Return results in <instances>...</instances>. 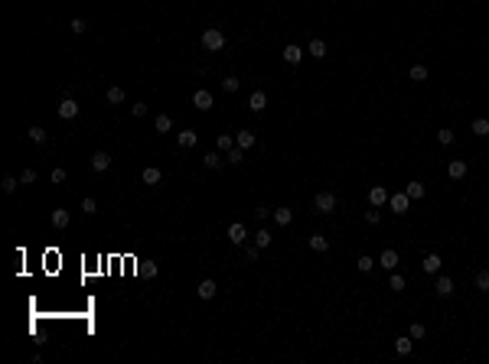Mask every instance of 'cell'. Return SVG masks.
<instances>
[{
	"instance_id": "cell-24",
	"label": "cell",
	"mask_w": 489,
	"mask_h": 364,
	"mask_svg": "<svg viewBox=\"0 0 489 364\" xmlns=\"http://www.w3.org/2000/svg\"><path fill=\"white\" fill-rule=\"evenodd\" d=\"M274 221H277V225H290V221H293V212H290V208H274Z\"/></svg>"
},
{
	"instance_id": "cell-27",
	"label": "cell",
	"mask_w": 489,
	"mask_h": 364,
	"mask_svg": "<svg viewBox=\"0 0 489 364\" xmlns=\"http://www.w3.org/2000/svg\"><path fill=\"white\" fill-rule=\"evenodd\" d=\"M473 283H476V289H479V293H489V270H479Z\"/></svg>"
},
{
	"instance_id": "cell-30",
	"label": "cell",
	"mask_w": 489,
	"mask_h": 364,
	"mask_svg": "<svg viewBox=\"0 0 489 364\" xmlns=\"http://www.w3.org/2000/svg\"><path fill=\"white\" fill-rule=\"evenodd\" d=\"M437 143H440V147H450V143H453V130H450V127L437 130Z\"/></svg>"
},
{
	"instance_id": "cell-18",
	"label": "cell",
	"mask_w": 489,
	"mask_h": 364,
	"mask_svg": "<svg viewBox=\"0 0 489 364\" xmlns=\"http://www.w3.org/2000/svg\"><path fill=\"white\" fill-rule=\"evenodd\" d=\"M447 176H450V179H463V176H467V163H463V160H453L450 166H447Z\"/></svg>"
},
{
	"instance_id": "cell-33",
	"label": "cell",
	"mask_w": 489,
	"mask_h": 364,
	"mask_svg": "<svg viewBox=\"0 0 489 364\" xmlns=\"http://www.w3.org/2000/svg\"><path fill=\"white\" fill-rule=\"evenodd\" d=\"M388 289H391V293H401V289H404V277H401V273H391Z\"/></svg>"
},
{
	"instance_id": "cell-3",
	"label": "cell",
	"mask_w": 489,
	"mask_h": 364,
	"mask_svg": "<svg viewBox=\"0 0 489 364\" xmlns=\"http://www.w3.org/2000/svg\"><path fill=\"white\" fill-rule=\"evenodd\" d=\"M59 117H62V120L78 117V104H75V98H62V101H59Z\"/></svg>"
},
{
	"instance_id": "cell-12",
	"label": "cell",
	"mask_w": 489,
	"mask_h": 364,
	"mask_svg": "<svg viewBox=\"0 0 489 364\" xmlns=\"http://www.w3.org/2000/svg\"><path fill=\"white\" fill-rule=\"evenodd\" d=\"M141 179L147 182V185H160V182H163V172L157 169V166H147V169L141 172Z\"/></svg>"
},
{
	"instance_id": "cell-36",
	"label": "cell",
	"mask_w": 489,
	"mask_h": 364,
	"mask_svg": "<svg viewBox=\"0 0 489 364\" xmlns=\"http://www.w3.org/2000/svg\"><path fill=\"white\" fill-rule=\"evenodd\" d=\"M216 143H218V150H232V147H235V137H228V133H218Z\"/></svg>"
},
{
	"instance_id": "cell-48",
	"label": "cell",
	"mask_w": 489,
	"mask_h": 364,
	"mask_svg": "<svg viewBox=\"0 0 489 364\" xmlns=\"http://www.w3.org/2000/svg\"><path fill=\"white\" fill-rule=\"evenodd\" d=\"M72 33H85V20H72Z\"/></svg>"
},
{
	"instance_id": "cell-13",
	"label": "cell",
	"mask_w": 489,
	"mask_h": 364,
	"mask_svg": "<svg viewBox=\"0 0 489 364\" xmlns=\"http://www.w3.org/2000/svg\"><path fill=\"white\" fill-rule=\"evenodd\" d=\"M300 59H304V49H300V46H284V62H290V65H297V62H300Z\"/></svg>"
},
{
	"instance_id": "cell-10",
	"label": "cell",
	"mask_w": 489,
	"mask_h": 364,
	"mask_svg": "<svg viewBox=\"0 0 489 364\" xmlns=\"http://www.w3.org/2000/svg\"><path fill=\"white\" fill-rule=\"evenodd\" d=\"M108 166H111V156H108L105 150H98L95 156H91V169H95V172H105Z\"/></svg>"
},
{
	"instance_id": "cell-34",
	"label": "cell",
	"mask_w": 489,
	"mask_h": 364,
	"mask_svg": "<svg viewBox=\"0 0 489 364\" xmlns=\"http://www.w3.org/2000/svg\"><path fill=\"white\" fill-rule=\"evenodd\" d=\"M202 163H206V169H218V166H222V156H218V153H206Z\"/></svg>"
},
{
	"instance_id": "cell-15",
	"label": "cell",
	"mask_w": 489,
	"mask_h": 364,
	"mask_svg": "<svg viewBox=\"0 0 489 364\" xmlns=\"http://www.w3.org/2000/svg\"><path fill=\"white\" fill-rule=\"evenodd\" d=\"M176 140H180V147H183V150H193L196 140H199V133H196V130H180V137H176Z\"/></svg>"
},
{
	"instance_id": "cell-40",
	"label": "cell",
	"mask_w": 489,
	"mask_h": 364,
	"mask_svg": "<svg viewBox=\"0 0 489 364\" xmlns=\"http://www.w3.org/2000/svg\"><path fill=\"white\" fill-rule=\"evenodd\" d=\"M82 212H85V215H95V212H98V202H95V199H82Z\"/></svg>"
},
{
	"instance_id": "cell-43",
	"label": "cell",
	"mask_w": 489,
	"mask_h": 364,
	"mask_svg": "<svg viewBox=\"0 0 489 364\" xmlns=\"http://www.w3.org/2000/svg\"><path fill=\"white\" fill-rule=\"evenodd\" d=\"M424 335H427V329H424L421 322H414L411 325V338H424Z\"/></svg>"
},
{
	"instance_id": "cell-41",
	"label": "cell",
	"mask_w": 489,
	"mask_h": 364,
	"mask_svg": "<svg viewBox=\"0 0 489 364\" xmlns=\"http://www.w3.org/2000/svg\"><path fill=\"white\" fill-rule=\"evenodd\" d=\"M372 267H375V260H372V257H359V270H362V273H369Z\"/></svg>"
},
{
	"instance_id": "cell-28",
	"label": "cell",
	"mask_w": 489,
	"mask_h": 364,
	"mask_svg": "<svg viewBox=\"0 0 489 364\" xmlns=\"http://www.w3.org/2000/svg\"><path fill=\"white\" fill-rule=\"evenodd\" d=\"M411 82H427V65H411Z\"/></svg>"
},
{
	"instance_id": "cell-26",
	"label": "cell",
	"mask_w": 489,
	"mask_h": 364,
	"mask_svg": "<svg viewBox=\"0 0 489 364\" xmlns=\"http://www.w3.org/2000/svg\"><path fill=\"white\" fill-rule=\"evenodd\" d=\"M473 133H476V137H489V120L486 117H476V120H473Z\"/></svg>"
},
{
	"instance_id": "cell-19",
	"label": "cell",
	"mask_w": 489,
	"mask_h": 364,
	"mask_svg": "<svg viewBox=\"0 0 489 364\" xmlns=\"http://www.w3.org/2000/svg\"><path fill=\"white\" fill-rule=\"evenodd\" d=\"M153 130H157V133H170V130H173V120H170V114H157V120H153Z\"/></svg>"
},
{
	"instance_id": "cell-35",
	"label": "cell",
	"mask_w": 489,
	"mask_h": 364,
	"mask_svg": "<svg viewBox=\"0 0 489 364\" xmlns=\"http://www.w3.org/2000/svg\"><path fill=\"white\" fill-rule=\"evenodd\" d=\"M30 140H33V143H39V147H43V143H46V130L39 127V124H36V127H30Z\"/></svg>"
},
{
	"instance_id": "cell-8",
	"label": "cell",
	"mask_w": 489,
	"mask_h": 364,
	"mask_svg": "<svg viewBox=\"0 0 489 364\" xmlns=\"http://www.w3.org/2000/svg\"><path fill=\"white\" fill-rule=\"evenodd\" d=\"M434 289H437V296H453V289H456V283H453V280H450V277H437Z\"/></svg>"
},
{
	"instance_id": "cell-31",
	"label": "cell",
	"mask_w": 489,
	"mask_h": 364,
	"mask_svg": "<svg viewBox=\"0 0 489 364\" xmlns=\"http://www.w3.org/2000/svg\"><path fill=\"white\" fill-rule=\"evenodd\" d=\"M238 85H241V82H238V78H235V75L222 78V91H225V95H232V91H238Z\"/></svg>"
},
{
	"instance_id": "cell-16",
	"label": "cell",
	"mask_w": 489,
	"mask_h": 364,
	"mask_svg": "<svg viewBox=\"0 0 489 364\" xmlns=\"http://www.w3.org/2000/svg\"><path fill=\"white\" fill-rule=\"evenodd\" d=\"M440 264H444V260L437 257V254H427V257L421 260V270H424V273H437V270H440Z\"/></svg>"
},
{
	"instance_id": "cell-9",
	"label": "cell",
	"mask_w": 489,
	"mask_h": 364,
	"mask_svg": "<svg viewBox=\"0 0 489 364\" xmlns=\"http://www.w3.org/2000/svg\"><path fill=\"white\" fill-rule=\"evenodd\" d=\"M193 104L199 107V111H209V107H212V95H209L206 88H199V91H193Z\"/></svg>"
},
{
	"instance_id": "cell-5",
	"label": "cell",
	"mask_w": 489,
	"mask_h": 364,
	"mask_svg": "<svg viewBox=\"0 0 489 364\" xmlns=\"http://www.w3.org/2000/svg\"><path fill=\"white\" fill-rule=\"evenodd\" d=\"M216 293H218V283H216V280H202V283L196 286V296H199V299H212Z\"/></svg>"
},
{
	"instance_id": "cell-23",
	"label": "cell",
	"mask_w": 489,
	"mask_h": 364,
	"mask_svg": "<svg viewBox=\"0 0 489 364\" xmlns=\"http://www.w3.org/2000/svg\"><path fill=\"white\" fill-rule=\"evenodd\" d=\"M307 52L313 55V59H326V43L323 39H313V43L307 46Z\"/></svg>"
},
{
	"instance_id": "cell-45",
	"label": "cell",
	"mask_w": 489,
	"mask_h": 364,
	"mask_svg": "<svg viewBox=\"0 0 489 364\" xmlns=\"http://www.w3.org/2000/svg\"><path fill=\"white\" fill-rule=\"evenodd\" d=\"M49 179H53L55 185H59V182H65V169H53V176H49Z\"/></svg>"
},
{
	"instance_id": "cell-46",
	"label": "cell",
	"mask_w": 489,
	"mask_h": 364,
	"mask_svg": "<svg viewBox=\"0 0 489 364\" xmlns=\"http://www.w3.org/2000/svg\"><path fill=\"white\" fill-rule=\"evenodd\" d=\"M144 114H147V104L137 101V104H134V117H144Z\"/></svg>"
},
{
	"instance_id": "cell-47",
	"label": "cell",
	"mask_w": 489,
	"mask_h": 364,
	"mask_svg": "<svg viewBox=\"0 0 489 364\" xmlns=\"http://www.w3.org/2000/svg\"><path fill=\"white\" fill-rule=\"evenodd\" d=\"M254 215H258V218H268V215H274V212L268 208V205H258V208H254Z\"/></svg>"
},
{
	"instance_id": "cell-38",
	"label": "cell",
	"mask_w": 489,
	"mask_h": 364,
	"mask_svg": "<svg viewBox=\"0 0 489 364\" xmlns=\"http://www.w3.org/2000/svg\"><path fill=\"white\" fill-rule=\"evenodd\" d=\"M254 244L258 247H271V231H258V234H254Z\"/></svg>"
},
{
	"instance_id": "cell-17",
	"label": "cell",
	"mask_w": 489,
	"mask_h": 364,
	"mask_svg": "<svg viewBox=\"0 0 489 364\" xmlns=\"http://www.w3.org/2000/svg\"><path fill=\"white\" fill-rule=\"evenodd\" d=\"M69 218H72V215L65 212V208H55V212H53V228H55V231L69 228Z\"/></svg>"
},
{
	"instance_id": "cell-21",
	"label": "cell",
	"mask_w": 489,
	"mask_h": 364,
	"mask_svg": "<svg viewBox=\"0 0 489 364\" xmlns=\"http://www.w3.org/2000/svg\"><path fill=\"white\" fill-rule=\"evenodd\" d=\"M310 250H316V254H326V250H329V241H326L323 234H310Z\"/></svg>"
},
{
	"instance_id": "cell-39",
	"label": "cell",
	"mask_w": 489,
	"mask_h": 364,
	"mask_svg": "<svg viewBox=\"0 0 489 364\" xmlns=\"http://www.w3.org/2000/svg\"><path fill=\"white\" fill-rule=\"evenodd\" d=\"M36 182V169H23L20 172V185H33Z\"/></svg>"
},
{
	"instance_id": "cell-14",
	"label": "cell",
	"mask_w": 489,
	"mask_h": 364,
	"mask_svg": "<svg viewBox=\"0 0 489 364\" xmlns=\"http://www.w3.org/2000/svg\"><path fill=\"white\" fill-rule=\"evenodd\" d=\"M404 192H408V199H411V202H417V199H424V195H427V189H424V182H408V185H404Z\"/></svg>"
},
{
	"instance_id": "cell-7",
	"label": "cell",
	"mask_w": 489,
	"mask_h": 364,
	"mask_svg": "<svg viewBox=\"0 0 489 364\" xmlns=\"http://www.w3.org/2000/svg\"><path fill=\"white\" fill-rule=\"evenodd\" d=\"M388 199H391V195H388V189H385V185H372V189H369V202L375 205V208H379V205H385Z\"/></svg>"
},
{
	"instance_id": "cell-6",
	"label": "cell",
	"mask_w": 489,
	"mask_h": 364,
	"mask_svg": "<svg viewBox=\"0 0 489 364\" xmlns=\"http://www.w3.org/2000/svg\"><path fill=\"white\" fill-rule=\"evenodd\" d=\"M398 260H401V257H398V250H391V247H385V250L379 254V264L385 270H395V267H398Z\"/></svg>"
},
{
	"instance_id": "cell-29",
	"label": "cell",
	"mask_w": 489,
	"mask_h": 364,
	"mask_svg": "<svg viewBox=\"0 0 489 364\" xmlns=\"http://www.w3.org/2000/svg\"><path fill=\"white\" fill-rule=\"evenodd\" d=\"M121 101H124V88L111 85V88H108V104H121Z\"/></svg>"
},
{
	"instance_id": "cell-20",
	"label": "cell",
	"mask_w": 489,
	"mask_h": 364,
	"mask_svg": "<svg viewBox=\"0 0 489 364\" xmlns=\"http://www.w3.org/2000/svg\"><path fill=\"white\" fill-rule=\"evenodd\" d=\"M245 237H248L245 225H232L228 228V241H232V244H245Z\"/></svg>"
},
{
	"instance_id": "cell-1",
	"label": "cell",
	"mask_w": 489,
	"mask_h": 364,
	"mask_svg": "<svg viewBox=\"0 0 489 364\" xmlns=\"http://www.w3.org/2000/svg\"><path fill=\"white\" fill-rule=\"evenodd\" d=\"M222 46H225V36H222V30L209 26V30L202 33V49H209V52H218Z\"/></svg>"
},
{
	"instance_id": "cell-25",
	"label": "cell",
	"mask_w": 489,
	"mask_h": 364,
	"mask_svg": "<svg viewBox=\"0 0 489 364\" xmlns=\"http://www.w3.org/2000/svg\"><path fill=\"white\" fill-rule=\"evenodd\" d=\"M411 345H414L411 335H404V338H395V351H398V354H411Z\"/></svg>"
},
{
	"instance_id": "cell-22",
	"label": "cell",
	"mask_w": 489,
	"mask_h": 364,
	"mask_svg": "<svg viewBox=\"0 0 489 364\" xmlns=\"http://www.w3.org/2000/svg\"><path fill=\"white\" fill-rule=\"evenodd\" d=\"M235 143H238L241 150H251V147H254V133H251V130H238Z\"/></svg>"
},
{
	"instance_id": "cell-2",
	"label": "cell",
	"mask_w": 489,
	"mask_h": 364,
	"mask_svg": "<svg viewBox=\"0 0 489 364\" xmlns=\"http://www.w3.org/2000/svg\"><path fill=\"white\" fill-rule=\"evenodd\" d=\"M313 208L320 215H333V212H336V195H333V192H320L313 199Z\"/></svg>"
},
{
	"instance_id": "cell-11",
	"label": "cell",
	"mask_w": 489,
	"mask_h": 364,
	"mask_svg": "<svg viewBox=\"0 0 489 364\" xmlns=\"http://www.w3.org/2000/svg\"><path fill=\"white\" fill-rule=\"evenodd\" d=\"M248 107H251V111H264V107H268V95H264L261 88H258V91H251V98H248Z\"/></svg>"
},
{
	"instance_id": "cell-4",
	"label": "cell",
	"mask_w": 489,
	"mask_h": 364,
	"mask_svg": "<svg viewBox=\"0 0 489 364\" xmlns=\"http://www.w3.org/2000/svg\"><path fill=\"white\" fill-rule=\"evenodd\" d=\"M388 205H391V212H395V215H404L408 208H411V199H408V192H398V195H391V199H388Z\"/></svg>"
},
{
	"instance_id": "cell-42",
	"label": "cell",
	"mask_w": 489,
	"mask_h": 364,
	"mask_svg": "<svg viewBox=\"0 0 489 364\" xmlns=\"http://www.w3.org/2000/svg\"><path fill=\"white\" fill-rule=\"evenodd\" d=\"M245 257H248L251 264H254V260H261V247H258V244H254V247H248V250H245Z\"/></svg>"
},
{
	"instance_id": "cell-37",
	"label": "cell",
	"mask_w": 489,
	"mask_h": 364,
	"mask_svg": "<svg viewBox=\"0 0 489 364\" xmlns=\"http://www.w3.org/2000/svg\"><path fill=\"white\" fill-rule=\"evenodd\" d=\"M17 182H20L17 176H3V179H0V185H3V192H17Z\"/></svg>"
},
{
	"instance_id": "cell-44",
	"label": "cell",
	"mask_w": 489,
	"mask_h": 364,
	"mask_svg": "<svg viewBox=\"0 0 489 364\" xmlns=\"http://www.w3.org/2000/svg\"><path fill=\"white\" fill-rule=\"evenodd\" d=\"M379 218H381V215L375 212V208H369V212H365V221H369V225H379Z\"/></svg>"
},
{
	"instance_id": "cell-32",
	"label": "cell",
	"mask_w": 489,
	"mask_h": 364,
	"mask_svg": "<svg viewBox=\"0 0 489 364\" xmlns=\"http://www.w3.org/2000/svg\"><path fill=\"white\" fill-rule=\"evenodd\" d=\"M241 160H245V150H241L238 143H235V147H232V150H228V163H232V166H238Z\"/></svg>"
}]
</instances>
